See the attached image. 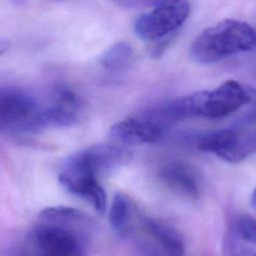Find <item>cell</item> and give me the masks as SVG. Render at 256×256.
Returning <instances> with one entry per match:
<instances>
[{"label": "cell", "instance_id": "cell-1", "mask_svg": "<svg viewBox=\"0 0 256 256\" xmlns=\"http://www.w3.org/2000/svg\"><path fill=\"white\" fill-rule=\"evenodd\" d=\"M92 223L75 208L48 207L39 213V223L30 235L34 256H86Z\"/></svg>", "mask_w": 256, "mask_h": 256}, {"label": "cell", "instance_id": "cell-2", "mask_svg": "<svg viewBox=\"0 0 256 256\" xmlns=\"http://www.w3.org/2000/svg\"><path fill=\"white\" fill-rule=\"evenodd\" d=\"M256 47V29L246 22L222 20L204 29L190 46L191 58L210 64Z\"/></svg>", "mask_w": 256, "mask_h": 256}, {"label": "cell", "instance_id": "cell-3", "mask_svg": "<svg viewBox=\"0 0 256 256\" xmlns=\"http://www.w3.org/2000/svg\"><path fill=\"white\" fill-rule=\"evenodd\" d=\"M99 174L80 151L69 157L59 174V183L71 194L87 201L99 213H103L107 205L104 188L99 181Z\"/></svg>", "mask_w": 256, "mask_h": 256}, {"label": "cell", "instance_id": "cell-4", "mask_svg": "<svg viewBox=\"0 0 256 256\" xmlns=\"http://www.w3.org/2000/svg\"><path fill=\"white\" fill-rule=\"evenodd\" d=\"M197 147L227 163H239L256 153V126L241 124L206 133L198 139Z\"/></svg>", "mask_w": 256, "mask_h": 256}, {"label": "cell", "instance_id": "cell-5", "mask_svg": "<svg viewBox=\"0 0 256 256\" xmlns=\"http://www.w3.org/2000/svg\"><path fill=\"white\" fill-rule=\"evenodd\" d=\"M127 236H132L141 256H184L180 235L164 222L139 214Z\"/></svg>", "mask_w": 256, "mask_h": 256}, {"label": "cell", "instance_id": "cell-6", "mask_svg": "<svg viewBox=\"0 0 256 256\" xmlns=\"http://www.w3.org/2000/svg\"><path fill=\"white\" fill-rule=\"evenodd\" d=\"M199 92V116L222 118L249 103L256 90L237 81L228 80L214 90Z\"/></svg>", "mask_w": 256, "mask_h": 256}, {"label": "cell", "instance_id": "cell-7", "mask_svg": "<svg viewBox=\"0 0 256 256\" xmlns=\"http://www.w3.org/2000/svg\"><path fill=\"white\" fill-rule=\"evenodd\" d=\"M190 5L185 2L158 6L138 17L134 22L135 34L143 40H157L177 30L188 18Z\"/></svg>", "mask_w": 256, "mask_h": 256}, {"label": "cell", "instance_id": "cell-8", "mask_svg": "<svg viewBox=\"0 0 256 256\" xmlns=\"http://www.w3.org/2000/svg\"><path fill=\"white\" fill-rule=\"evenodd\" d=\"M40 108L35 98L17 87L0 91V128L2 131L27 132Z\"/></svg>", "mask_w": 256, "mask_h": 256}, {"label": "cell", "instance_id": "cell-9", "mask_svg": "<svg viewBox=\"0 0 256 256\" xmlns=\"http://www.w3.org/2000/svg\"><path fill=\"white\" fill-rule=\"evenodd\" d=\"M79 102L75 93L65 85L57 86L49 106L40 109L30 123L27 132L50 127H64L77 121Z\"/></svg>", "mask_w": 256, "mask_h": 256}, {"label": "cell", "instance_id": "cell-10", "mask_svg": "<svg viewBox=\"0 0 256 256\" xmlns=\"http://www.w3.org/2000/svg\"><path fill=\"white\" fill-rule=\"evenodd\" d=\"M167 131L146 111L118 121L111 126L109 136L114 143L133 146L160 140Z\"/></svg>", "mask_w": 256, "mask_h": 256}, {"label": "cell", "instance_id": "cell-11", "mask_svg": "<svg viewBox=\"0 0 256 256\" xmlns=\"http://www.w3.org/2000/svg\"><path fill=\"white\" fill-rule=\"evenodd\" d=\"M161 182L174 193L195 199L200 194V181L196 172L188 165L172 162L161 167L158 173Z\"/></svg>", "mask_w": 256, "mask_h": 256}, {"label": "cell", "instance_id": "cell-12", "mask_svg": "<svg viewBox=\"0 0 256 256\" xmlns=\"http://www.w3.org/2000/svg\"><path fill=\"white\" fill-rule=\"evenodd\" d=\"M133 201L123 193L115 194L109 212L111 227L122 236H127L138 216Z\"/></svg>", "mask_w": 256, "mask_h": 256}, {"label": "cell", "instance_id": "cell-13", "mask_svg": "<svg viewBox=\"0 0 256 256\" xmlns=\"http://www.w3.org/2000/svg\"><path fill=\"white\" fill-rule=\"evenodd\" d=\"M133 55L132 46L125 41H119L110 46L100 56L99 63L108 71H122L132 63Z\"/></svg>", "mask_w": 256, "mask_h": 256}, {"label": "cell", "instance_id": "cell-14", "mask_svg": "<svg viewBox=\"0 0 256 256\" xmlns=\"http://www.w3.org/2000/svg\"><path fill=\"white\" fill-rule=\"evenodd\" d=\"M232 236L245 244L256 245V219L242 214L232 223Z\"/></svg>", "mask_w": 256, "mask_h": 256}, {"label": "cell", "instance_id": "cell-15", "mask_svg": "<svg viewBox=\"0 0 256 256\" xmlns=\"http://www.w3.org/2000/svg\"><path fill=\"white\" fill-rule=\"evenodd\" d=\"M112 2L119 7L134 9L150 6H162L176 2H181V0H112Z\"/></svg>", "mask_w": 256, "mask_h": 256}, {"label": "cell", "instance_id": "cell-16", "mask_svg": "<svg viewBox=\"0 0 256 256\" xmlns=\"http://www.w3.org/2000/svg\"><path fill=\"white\" fill-rule=\"evenodd\" d=\"M242 125H255L256 126V104L243 116Z\"/></svg>", "mask_w": 256, "mask_h": 256}, {"label": "cell", "instance_id": "cell-17", "mask_svg": "<svg viewBox=\"0 0 256 256\" xmlns=\"http://www.w3.org/2000/svg\"><path fill=\"white\" fill-rule=\"evenodd\" d=\"M8 49H9V41L2 39V40L0 41V54L3 55L4 52H5L6 50H8Z\"/></svg>", "mask_w": 256, "mask_h": 256}, {"label": "cell", "instance_id": "cell-18", "mask_svg": "<svg viewBox=\"0 0 256 256\" xmlns=\"http://www.w3.org/2000/svg\"><path fill=\"white\" fill-rule=\"evenodd\" d=\"M251 205L256 210V187H255V189L253 190V192L251 194Z\"/></svg>", "mask_w": 256, "mask_h": 256}, {"label": "cell", "instance_id": "cell-19", "mask_svg": "<svg viewBox=\"0 0 256 256\" xmlns=\"http://www.w3.org/2000/svg\"><path fill=\"white\" fill-rule=\"evenodd\" d=\"M15 5H22L24 4L27 0H11Z\"/></svg>", "mask_w": 256, "mask_h": 256}]
</instances>
